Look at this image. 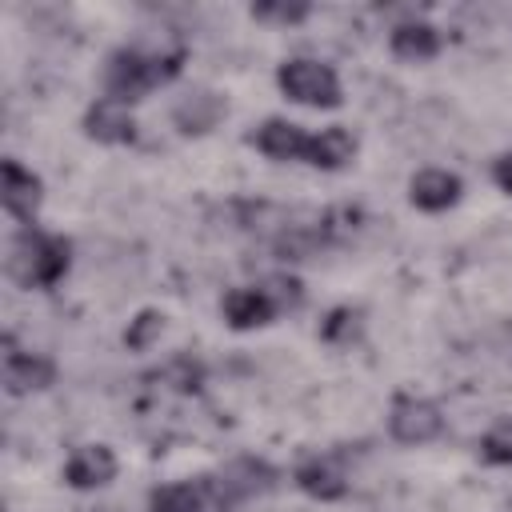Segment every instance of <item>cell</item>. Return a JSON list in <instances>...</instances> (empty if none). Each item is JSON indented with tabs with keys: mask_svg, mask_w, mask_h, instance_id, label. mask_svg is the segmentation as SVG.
I'll return each instance as SVG.
<instances>
[{
	"mask_svg": "<svg viewBox=\"0 0 512 512\" xmlns=\"http://www.w3.org/2000/svg\"><path fill=\"white\" fill-rule=\"evenodd\" d=\"M184 72V48H116L108 60H104V72H100V84H104V96L120 100V104H136L144 100L152 88H164L172 84L176 76Z\"/></svg>",
	"mask_w": 512,
	"mask_h": 512,
	"instance_id": "cell-1",
	"label": "cell"
},
{
	"mask_svg": "<svg viewBox=\"0 0 512 512\" xmlns=\"http://www.w3.org/2000/svg\"><path fill=\"white\" fill-rule=\"evenodd\" d=\"M72 264V240L44 232L36 224H20V232L8 244V276L24 288H52L64 280Z\"/></svg>",
	"mask_w": 512,
	"mask_h": 512,
	"instance_id": "cell-2",
	"label": "cell"
},
{
	"mask_svg": "<svg viewBox=\"0 0 512 512\" xmlns=\"http://www.w3.org/2000/svg\"><path fill=\"white\" fill-rule=\"evenodd\" d=\"M276 84L292 104L304 108H340L344 104V88L332 64L312 60V56H292L276 68Z\"/></svg>",
	"mask_w": 512,
	"mask_h": 512,
	"instance_id": "cell-3",
	"label": "cell"
},
{
	"mask_svg": "<svg viewBox=\"0 0 512 512\" xmlns=\"http://www.w3.org/2000/svg\"><path fill=\"white\" fill-rule=\"evenodd\" d=\"M388 436L396 444H408V448H420V444H432L444 436V412L436 400L428 396H412V392H400L388 408Z\"/></svg>",
	"mask_w": 512,
	"mask_h": 512,
	"instance_id": "cell-4",
	"label": "cell"
},
{
	"mask_svg": "<svg viewBox=\"0 0 512 512\" xmlns=\"http://www.w3.org/2000/svg\"><path fill=\"white\" fill-rule=\"evenodd\" d=\"M56 384V364L44 352H28L16 348L12 336H4V388L8 396H28V392H44Z\"/></svg>",
	"mask_w": 512,
	"mask_h": 512,
	"instance_id": "cell-5",
	"label": "cell"
},
{
	"mask_svg": "<svg viewBox=\"0 0 512 512\" xmlns=\"http://www.w3.org/2000/svg\"><path fill=\"white\" fill-rule=\"evenodd\" d=\"M248 144H252L260 156H268V160H280V164L304 160V164H308L312 132H308L304 124H296V120L272 116V120H264V124H256V128L248 132Z\"/></svg>",
	"mask_w": 512,
	"mask_h": 512,
	"instance_id": "cell-6",
	"label": "cell"
},
{
	"mask_svg": "<svg viewBox=\"0 0 512 512\" xmlns=\"http://www.w3.org/2000/svg\"><path fill=\"white\" fill-rule=\"evenodd\" d=\"M40 200H44V184L32 168H24L16 156H8L0 164V204L12 220L20 224H32L36 212H40Z\"/></svg>",
	"mask_w": 512,
	"mask_h": 512,
	"instance_id": "cell-7",
	"label": "cell"
},
{
	"mask_svg": "<svg viewBox=\"0 0 512 512\" xmlns=\"http://www.w3.org/2000/svg\"><path fill=\"white\" fill-rule=\"evenodd\" d=\"M216 480H220L228 504L236 508V504H244V500H252V496L272 492V488L280 484V472H276L268 460H260V456H236L232 464L220 468Z\"/></svg>",
	"mask_w": 512,
	"mask_h": 512,
	"instance_id": "cell-8",
	"label": "cell"
},
{
	"mask_svg": "<svg viewBox=\"0 0 512 512\" xmlns=\"http://www.w3.org/2000/svg\"><path fill=\"white\" fill-rule=\"evenodd\" d=\"M84 136L96 144H132L136 140L132 104H120L112 96H96L84 112Z\"/></svg>",
	"mask_w": 512,
	"mask_h": 512,
	"instance_id": "cell-9",
	"label": "cell"
},
{
	"mask_svg": "<svg viewBox=\"0 0 512 512\" xmlns=\"http://www.w3.org/2000/svg\"><path fill=\"white\" fill-rule=\"evenodd\" d=\"M116 472H120V464H116V452L108 444H80L64 460V484L76 488V492L104 488V484L116 480Z\"/></svg>",
	"mask_w": 512,
	"mask_h": 512,
	"instance_id": "cell-10",
	"label": "cell"
},
{
	"mask_svg": "<svg viewBox=\"0 0 512 512\" xmlns=\"http://www.w3.org/2000/svg\"><path fill=\"white\" fill-rule=\"evenodd\" d=\"M460 196H464V180L448 168H420L408 180V200L420 212H448L452 204H460Z\"/></svg>",
	"mask_w": 512,
	"mask_h": 512,
	"instance_id": "cell-11",
	"label": "cell"
},
{
	"mask_svg": "<svg viewBox=\"0 0 512 512\" xmlns=\"http://www.w3.org/2000/svg\"><path fill=\"white\" fill-rule=\"evenodd\" d=\"M224 116H228V100H224L220 92H212V88H192V92L180 96L176 108H172V124H176L184 136H204V132H212Z\"/></svg>",
	"mask_w": 512,
	"mask_h": 512,
	"instance_id": "cell-12",
	"label": "cell"
},
{
	"mask_svg": "<svg viewBox=\"0 0 512 512\" xmlns=\"http://www.w3.org/2000/svg\"><path fill=\"white\" fill-rule=\"evenodd\" d=\"M292 484H296L304 496L324 500V504L348 496V476H344V468L336 464V456H308V460H300V464L292 468Z\"/></svg>",
	"mask_w": 512,
	"mask_h": 512,
	"instance_id": "cell-13",
	"label": "cell"
},
{
	"mask_svg": "<svg viewBox=\"0 0 512 512\" xmlns=\"http://www.w3.org/2000/svg\"><path fill=\"white\" fill-rule=\"evenodd\" d=\"M440 48H444V36L428 20H404L388 32V52L404 64H424V60L440 56Z\"/></svg>",
	"mask_w": 512,
	"mask_h": 512,
	"instance_id": "cell-14",
	"label": "cell"
},
{
	"mask_svg": "<svg viewBox=\"0 0 512 512\" xmlns=\"http://www.w3.org/2000/svg\"><path fill=\"white\" fill-rule=\"evenodd\" d=\"M220 312H224L228 328H236V332H248V328H264V324H272V320L280 316V312L272 308V300L264 296V288H260V284H248V288H232V292L224 296Z\"/></svg>",
	"mask_w": 512,
	"mask_h": 512,
	"instance_id": "cell-15",
	"label": "cell"
},
{
	"mask_svg": "<svg viewBox=\"0 0 512 512\" xmlns=\"http://www.w3.org/2000/svg\"><path fill=\"white\" fill-rule=\"evenodd\" d=\"M356 156V136L344 124H328L320 132H312V148H308V164L320 172H340L348 168Z\"/></svg>",
	"mask_w": 512,
	"mask_h": 512,
	"instance_id": "cell-16",
	"label": "cell"
},
{
	"mask_svg": "<svg viewBox=\"0 0 512 512\" xmlns=\"http://www.w3.org/2000/svg\"><path fill=\"white\" fill-rule=\"evenodd\" d=\"M480 460L484 464H496V468H504V464H512V420H496L484 436H480Z\"/></svg>",
	"mask_w": 512,
	"mask_h": 512,
	"instance_id": "cell-17",
	"label": "cell"
},
{
	"mask_svg": "<svg viewBox=\"0 0 512 512\" xmlns=\"http://www.w3.org/2000/svg\"><path fill=\"white\" fill-rule=\"evenodd\" d=\"M260 288H264V296L272 300L276 312H288V308H300V304H304V284H300L296 276H288V272L264 276Z\"/></svg>",
	"mask_w": 512,
	"mask_h": 512,
	"instance_id": "cell-18",
	"label": "cell"
},
{
	"mask_svg": "<svg viewBox=\"0 0 512 512\" xmlns=\"http://www.w3.org/2000/svg\"><path fill=\"white\" fill-rule=\"evenodd\" d=\"M160 332H164V312L144 308V312H136V320H128L124 344H128L132 352H144V348H152V340H156Z\"/></svg>",
	"mask_w": 512,
	"mask_h": 512,
	"instance_id": "cell-19",
	"label": "cell"
},
{
	"mask_svg": "<svg viewBox=\"0 0 512 512\" xmlns=\"http://www.w3.org/2000/svg\"><path fill=\"white\" fill-rule=\"evenodd\" d=\"M308 16H312V4H284V0L252 4V20H260V24H284V28H292V24L308 20Z\"/></svg>",
	"mask_w": 512,
	"mask_h": 512,
	"instance_id": "cell-20",
	"label": "cell"
},
{
	"mask_svg": "<svg viewBox=\"0 0 512 512\" xmlns=\"http://www.w3.org/2000/svg\"><path fill=\"white\" fill-rule=\"evenodd\" d=\"M356 332H360V312H352V308H332L328 320L320 324V340H328V344H348Z\"/></svg>",
	"mask_w": 512,
	"mask_h": 512,
	"instance_id": "cell-21",
	"label": "cell"
},
{
	"mask_svg": "<svg viewBox=\"0 0 512 512\" xmlns=\"http://www.w3.org/2000/svg\"><path fill=\"white\" fill-rule=\"evenodd\" d=\"M164 376H168L180 392H196V388L204 384V368H200L192 356H176V360L164 368Z\"/></svg>",
	"mask_w": 512,
	"mask_h": 512,
	"instance_id": "cell-22",
	"label": "cell"
},
{
	"mask_svg": "<svg viewBox=\"0 0 512 512\" xmlns=\"http://www.w3.org/2000/svg\"><path fill=\"white\" fill-rule=\"evenodd\" d=\"M492 180H496L500 192L512 196V152H500V156L492 160Z\"/></svg>",
	"mask_w": 512,
	"mask_h": 512,
	"instance_id": "cell-23",
	"label": "cell"
}]
</instances>
